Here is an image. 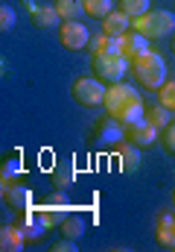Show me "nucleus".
<instances>
[{
  "mask_svg": "<svg viewBox=\"0 0 175 252\" xmlns=\"http://www.w3.org/2000/svg\"><path fill=\"white\" fill-rule=\"evenodd\" d=\"M97 141H100L102 147H120V144L125 141V126L117 124L114 118L108 115L105 121L97 124Z\"/></svg>",
  "mask_w": 175,
  "mask_h": 252,
  "instance_id": "8",
  "label": "nucleus"
},
{
  "mask_svg": "<svg viewBox=\"0 0 175 252\" xmlns=\"http://www.w3.org/2000/svg\"><path fill=\"white\" fill-rule=\"evenodd\" d=\"M61 205L64 202H56V205H44L41 211H38V217H41V223L50 229V226H61V220H64V211H61Z\"/></svg>",
  "mask_w": 175,
  "mask_h": 252,
  "instance_id": "19",
  "label": "nucleus"
},
{
  "mask_svg": "<svg viewBox=\"0 0 175 252\" xmlns=\"http://www.w3.org/2000/svg\"><path fill=\"white\" fill-rule=\"evenodd\" d=\"M173 50H175V35H173Z\"/></svg>",
  "mask_w": 175,
  "mask_h": 252,
  "instance_id": "29",
  "label": "nucleus"
},
{
  "mask_svg": "<svg viewBox=\"0 0 175 252\" xmlns=\"http://www.w3.org/2000/svg\"><path fill=\"white\" fill-rule=\"evenodd\" d=\"M164 147H167V153H175V124L170 126H164Z\"/></svg>",
  "mask_w": 175,
  "mask_h": 252,
  "instance_id": "27",
  "label": "nucleus"
},
{
  "mask_svg": "<svg viewBox=\"0 0 175 252\" xmlns=\"http://www.w3.org/2000/svg\"><path fill=\"white\" fill-rule=\"evenodd\" d=\"M105 112L123 126L134 124V121H140V118L146 115L140 94H137L131 85H125V82L108 85V91H105Z\"/></svg>",
  "mask_w": 175,
  "mask_h": 252,
  "instance_id": "1",
  "label": "nucleus"
},
{
  "mask_svg": "<svg viewBox=\"0 0 175 252\" xmlns=\"http://www.w3.org/2000/svg\"><path fill=\"white\" fill-rule=\"evenodd\" d=\"M3 202L15 211H26L32 202V193H29V188H24L18 182H9V185H3Z\"/></svg>",
  "mask_w": 175,
  "mask_h": 252,
  "instance_id": "10",
  "label": "nucleus"
},
{
  "mask_svg": "<svg viewBox=\"0 0 175 252\" xmlns=\"http://www.w3.org/2000/svg\"><path fill=\"white\" fill-rule=\"evenodd\" d=\"M128 30H131V18L125 12H111L102 18V35H108V38H120Z\"/></svg>",
  "mask_w": 175,
  "mask_h": 252,
  "instance_id": "11",
  "label": "nucleus"
},
{
  "mask_svg": "<svg viewBox=\"0 0 175 252\" xmlns=\"http://www.w3.org/2000/svg\"><path fill=\"white\" fill-rule=\"evenodd\" d=\"M29 18H32V24H35L38 30H50L53 24H58V21H61V15L56 12V6H38Z\"/></svg>",
  "mask_w": 175,
  "mask_h": 252,
  "instance_id": "15",
  "label": "nucleus"
},
{
  "mask_svg": "<svg viewBox=\"0 0 175 252\" xmlns=\"http://www.w3.org/2000/svg\"><path fill=\"white\" fill-rule=\"evenodd\" d=\"M88 50H91V56H97V53H108V50H111V38H108V35H91Z\"/></svg>",
  "mask_w": 175,
  "mask_h": 252,
  "instance_id": "24",
  "label": "nucleus"
},
{
  "mask_svg": "<svg viewBox=\"0 0 175 252\" xmlns=\"http://www.w3.org/2000/svg\"><path fill=\"white\" fill-rule=\"evenodd\" d=\"M58 41H61V47H67V50H82V47H88L91 32H88V27L79 24V21H61V27H58Z\"/></svg>",
  "mask_w": 175,
  "mask_h": 252,
  "instance_id": "6",
  "label": "nucleus"
},
{
  "mask_svg": "<svg viewBox=\"0 0 175 252\" xmlns=\"http://www.w3.org/2000/svg\"><path fill=\"white\" fill-rule=\"evenodd\" d=\"M158 103H161L164 109L175 112V82H173V79H170V82H164V85L158 88Z\"/></svg>",
  "mask_w": 175,
  "mask_h": 252,
  "instance_id": "23",
  "label": "nucleus"
},
{
  "mask_svg": "<svg viewBox=\"0 0 175 252\" xmlns=\"http://www.w3.org/2000/svg\"><path fill=\"white\" fill-rule=\"evenodd\" d=\"M15 27V9L12 6H0V30L9 32Z\"/></svg>",
  "mask_w": 175,
  "mask_h": 252,
  "instance_id": "25",
  "label": "nucleus"
},
{
  "mask_svg": "<svg viewBox=\"0 0 175 252\" xmlns=\"http://www.w3.org/2000/svg\"><path fill=\"white\" fill-rule=\"evenodd\" d=\"M24 241H26V235H24V229L15 223V226H3L0 229V250L3 252H18L24 250Z\"/></svg>",
  "mask_w": 175,
  "mask_h": 252,
  "instance_id": "12",
  "label": "nucleus"
},
{
  "mask_svg": "<svg viewBox=\"0 0 175 252\" xmlns=\"http://www.w3.org/2000/svg\"><path fill=\"white\" fill-rule=\"evenodd\" d=\"M117 161H120V170L123 173H134L140 167V147L134 144H120L117 147Z\"/></svg>",
  "mask_w": 175,
  "mask_h": 252,
  "instance_id": "13",
  "label": "nucleus"
},
{
  "mask_svg": "<svg viewBox=\"0 0 175 252\" xmlns=\"http://www.w3.org/2000/svg\"><path fill=\"white\" fill-rule=\"evenodd\" d=\"M82 6H85V15L91 18H105L114 12V0H82Z\"/></svg>",
  "mask_w": 175,
  "mask_h": 252,
  "instance_id": "17",
  "label": "nucleus"
},
{
  "mask_svg": "<svg viewBox=\"0 0 175 252\" xmlns=\"http://www.w3.org/2000/svg\"><path fill=\"white\" fill-rule=\"evenodd\" d=\"M120 53L125 56V59H137V56H143V53H149V38L146 35H140L137 30H128L125 35H120Z\"/></svg>",
  "mask_w": 175,
  "mask_h": 252,
  "instance_id": "9",
  "label": "nucleus"
},
{
  "mask_svg": "<svg viewBox=\"0 0 175 252\" xmlns=\"http://www.w3.org/2000/svg\"><path fill=\"white\" fill-rule=\"evenodd\" d=\"M131 30H137V32L146 35L149 41H152V38H167L175 30V15L167 12V9H149L146 15H140V18L131 21Z\"/></svg>",
  "mask_w": 175,
  "mask_h": 252,
  "instance_id": "3",
  "label": "nucleus"
},
{
  "mask_svg": "<svg viewBox=\"0 0 175 252\" xmlns=\"http://www.w3.org/2000/svg\"><path fill=\"white\" fill-rule=\"evenodd\" d=\"M131 73H134V79L146 88V91H158L164 82H167V64L164 59L158 56V53H143V56H137L134 62H131Z\"/></svg>",
  "mask_w": 175,
  "mask_h": 252,
  "instance_id": "2",
  "label": "nucleus"
},
{
  "mask_svg": "<svg viewBox=\"0 0 175 252\" xmlns=\"http://www.w3.org/2000/svg\"><path fill=\"white\" fill-rule=\"evenodd\" d=\"M120 12H125L131 21L149 12V0H120Z\"/></svg>",
  "mask_w": 175,
  "mask_h": 252,
  "instance_id": "22",
  "label": "nucleus"
},
{
  "mask_svg": "<svg viewBox=\"0 0 175 252\" xmlns=\"http://www.w3.org/2000/svg\"><path fill=\"white\" fill-rule=\"evenodd\" d=\"M105 85H102V79H97V76H79L73 85H70V97L79 103V106H85V109H97V106H105Z\"/></svg>",
  "mask_w": 175,
  "mask_h": 252,
  "instance_id": "5",
  "label": "nucleus"
},
{
  "mask_svg": "<svg viewBox=\"0 0 175 252\" xmlns=\"http://www.w3.org/2000/svg\"><path fill=\"white\" fill-rule=\"evenodd\" d=\"M56 12L61 15V21H79L85 6H82V0H56Z\"/></svg>",
  "mask_w": 175,
  "mask_h": 252,
  "instance_id": "16",
  "label": "nucleus"
},
{
  "mask_svg": "<svg viewBox=\"0 0 175 252\" xmlns=\"http://www.w3.org/2000/svg\"><path fill=\"white\" fill-rule=\"evenodd\" d=\"M143 118L155 126V129H164V126H170V109H164V106L158 103V106L146 109V115H143Z\"/></svg>",
  "mask_w": 175,
  "mask_h": 252,
  "instance_id": "21",
  "label": "nucleus"
},
{
  "mask_svg": "<svg viewBox=\"0 0 175 252\" xmlns=\"http://www.w3.org/2000/svg\"><path fill=\"white\" fill-rule=\"evenodd\" d=\"M61 235L79 241V238L85 235V220H82V217H64V220H61Z\"/></svg>",
  "mask_w": 175,
  "mask_h": 252,
  "instance_id": "20",
  "label": "nucleus"
},
{
  "mask_svg": "<svg viewBox=\"0 0 175 252\" xmlns=\"http://www.w3.org/2000/svg\"><path fill=\"white\" fill-rule=\"evenodd\" d=\"M73 167H70V161H58L56 167H53V182H56L58 188L64 190V188H70L73 185Z\"/></svg>",
  "mask_w": 175,
  "mask_h": 252,
  "instance_id": "18",
  "label": "nucleus"
},
{
  "mask_svg": "<svg viewBox=\"0 0 175 252\" xmlns=\"http://www.w3.org/2000/svg\"><path fill=\"white\" fill-rule=\"evenodd\" d=\"M53 252H76V241L73 238H61L58 244H53Z\"/></svg>",
  "mask_w": 175,
  "mask_h": 252,
  "instance_id": "28",
  "label": "nucleus"
},
{
  "mask_svg": "<svg viewBox=\"0 0 175 252\" xmlns=\"http://www.w3.org/2000/svg\"><path fill=\"white\" fill-rule=\"evenodd\" d=\"M91 70H94L97 79L114 85V82H123L125 70H131V59H125L123 53H111V50L108 53H97V56H91Z\"/></svg>",
  "mask_w": 175,
  "mask_h": 252,
  "instance_id": "4",
  "label": "nucleus"
},
{
  "mask_svg": "<svg viewBox=\"0 0 175 252\" xmlns=\"http://www.w3.org/2000/svg\"><path fill=\"white\" fill-rule=\"evenodd\" d=\"M155 238L164 250H175V214H161L158 217V229Z\"/></svg>",
  "mask_w": 175,
  "mask_h": 252,
  "instance_id": "14",
  "label": "nucleus"
},
{
  "mask_svg": "<svg viewBox=\"0 0 175 252\" xmlns=\"http://www.w3.org/2000/svg\"><path fill=\"white\" fill-rule=\"evenodd\" d=\"M18 173H21V164H18L15 158H12V161H6V164H3V176H0V179H3V185H9Z\"/></svg>",
  "mask_w": 175,
  "mask_h": 252,
  "instance_id": "26",
  "label": "nucleus"
},
{
  "mask_svg": "<svg viewBox=\"0 0 175 252\" xmlns=\"http://www.w3.org/2000/svg\"><path fill=\"white\" fill-rule=\"evenodd\" d=\"M125 141L128 144H134V147H152L155 141H158V129L149 124L146 118H140V121H134V124L125 126Z\"/></svg>",
  "mask_w": 175,
  "mask_h": 252,
  "instance_id": "7",
  "label": "nucleus"
}]
</instances>
